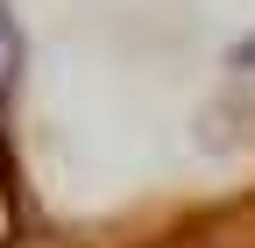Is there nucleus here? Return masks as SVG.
Returning <instances> with one entry per match:
<instances>
[{"mask_svg": "<svg viewBox=\"0 0 255 248\" xmlns=\"http://www.w3.org/2000/svg\"><path fill=\"white\" fill-rule=\"evenodd\" d=\"M234 64H241V71H255V36H248V43H234Z\"/></svg>", "mask_w": 255, "mask_h": 248, "instance_id": "f257e3e1", "label": "nucleus"}]
</instances>
